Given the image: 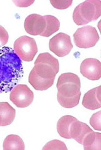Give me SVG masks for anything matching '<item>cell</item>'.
<instances>
[{
    "instance_id": "cell-18",
    "label": "cell",
    "mask_w": 101,
    "mask_h": 150,
    "mask_svg": "<svg viewBox=\"0 0 101 150\" xmlns=\"http://www.w3.org/2000/svg\"><path fill=\"white\" fill-rule=\"evenodd\" d=\"M44 18L46 20V26L45 31L42 34H41L40 36L44 37H49L51 35H53L54 33L57 32L59 27H60V22L56 17L53 16H44Z\"/></svg>"
},
{
    "instance_id": "cell-5",
    "label": "cell",
    "mask_w": 101,
    "mask_h": 150,
    "mask_svg": "<svg viewBox=\"0 0 101 150\" xmlns=\"http://www.w3.org/2000/svg\"><path fill=\"white\" fill-rule=\"evenodd\" d=\"M13 50L22 61L31 62L35 57L38 48L34 39L23 36L18 38L15 42Z\"/></svg>"
},
{
    "instance_id": "cell-11",
    "label": "cell",
    "mask_w": 101,
    "mask_h": 150,
    "mask_svg": "<svg viewBox=\"0 0 101 150\" xmlns=\"http://www.w3.org/2000/svg\"><path fill=\"white\" fill-rule=\"evenodd\" d=\"M100 86L90 90L84 96L82 105L91 110H95L101 108Z\"/></svg>"
},
{
    "instance_id": "cell-4",
    "label": "cell",
    "mask_w": 101,
    "mask_h": 150,
    "mask_svg": "<svg viewBox=\"0 0 101 150\" xmlns=\"http://www.w3.org/2000/svg\"><path fill=\"white\" fill-rule=\"evenodd\" d=\"M56 87L58 94L65 97H72L81 93L80 78L74 73L62 74L58 78Z\"/></svg>"
},
{
    "instance_id": "cell-6",
    "label": "cell",
    "mask_w": 101,
    "mask_h": 150,
    "mask_svg": "<svg viewBox=\"0 0 101 150\" xmlns=\"http://www.w3.org/2000/svg\"><path fill=\"white\" fill-rule=\"evenodd\" d=\"M99 40L97 29L91 25L78 28L73 35L74 43L81 48H89L94 47Z\"/></svg>"
},
{
    "instance_id": "cell-20",
    "label": "cell",
    "mask_w": 101,
    "mask_h": 150,
    "mask_svg": "<svg viewBox=\"0 0 101 150\" xmlns=\"http://www.w3.org/2000/svg\"><path fill=\"white\" fill-rule=\"evenodd\" d=\"M44 150H67V147L64 142L55 139L49 142L45 145L43 148Z\"/></svg>"
},
{
    "instance_id": "cell-7",
    "label": "cell",
    "mask_w": 101,
    "mask_h": 150,
    "mask_svg": "<svg viewBox=\"0 0 101 150\" xmlns=\"http://www.w3.org/2000/svg\"><path fill=\"white\" fill-rule=\"evenodd\" d=\"M50 50L59 57L68 55L73 48L70 36L65 33H59L49 40Z\"/></svg>"
},
{
    "instance_id": "cell-19",
    "label": "cell",
    "mask_w": 101,
    "mask_h": 150,
    "mask_svg": "<svg viewBox=\"0 0 101 150\" xmlns=\"http://www.w3.org/2000/svg\"><path fill=\"white\" fill-rule=\"evenodd\" d=\"M81 93L72 97H65L57 94V99L61 106L65 108H72L79 104Z\"/></svg>"
},
{
    "instance_id": "cell-15",
    "label": "cell",
    "mask_w": 101,
    "mask_h": 150,
    "mask_svg": "<svg viewBox=\"0 0 101 150\" xmlns=\"http://www.w3.org/2000/svg\"><path fill=\"white\" fill-rule=\"evenodd\" d=\"M76 120V118L70 115L63 116L59 118L57 123V131L59 136L65 139H70V132L71 126Z\"/></svg>"
},
{
    "instance_id": "cell-21",
    "label": "cell",
    "mask_w": 101,
    "mask_h": 150,
    "mask_svg": "<svg viewBox=\"0 0 101 150\" xmlns=\"http://www.w3.org/2000/svg\"><path fill=\"white\" fill-rule=\"evenodd\" d=\"M90 123L96 130H101V111H99L94 113L90 119Z\"/></svg>"
},
{
    "instance_id": "cell-1",
    "label": "cell",
    "mask_w": 101,
    "mask_h": 150,
    "mask_svg": "<svg viewBox=\"0 0 101 150\" xmlns=\"http://www.w3.org/2000/svg\"><path fill=\"white\" fill-rule=\"evenodd\" d=\"M24 73L22 60L13 48H0V93L12 91L23 78Z\"/></svg>"
},
{
    "instance_id": "cell-12",
    "label": "cell",
    "mask_w": 101,
    "mask_h": 150,
    "mask_svg": "<svg viewBox=\"0 0 101 150\" xmlns=\"http://www.w3.org/2000/svg\"><path fill=\"white\" fill-rule=\"evenodd\" d=\"M88 125L85 123L78 121L77 119L73 122L72 126H71L70 137V139H73L79 144H82V142L87 134L92 132Z\"/></svg>"
},
{
    "instance_id": "cell-13",
    "label": "cell",
    "mask_w": 101,
    "mask_h": 150,
    "mask_svg": "<svg viewBox=\"0 0 101 150\" xmlns=\"http://www.w3.org/2000/svg\"><path fill=\"white\" fill-rule=\"evenodd\" d=\"M15 116L16 110L8 103H0V127L10 125Z\"/></svg>"
},
{
    "instance_id": "cell-3",
    "label": "cell",
    "mask_w": 101,
    "mask_h": 150,
    "mask_svg": "<svg viewBox=\"0 0 101 150\" xmlns=\"http://www.w3.org/2000/svg\"><path fill=\"white\" fill-rule=\"evenodd\" d=\"M34 64L32 69L40 77L45 79H55L59 70L58 60L48 52L40 54Z\"/></svg>"
},
{
    "instance_id": "cell-23",
    "label": "cell",
    "mask_w": 101,
    "mask_h": 150,
    "mask_svg": "<svg viewBox=\"0 0 101 150\" xmlns=\"http://www.w3.org/2000/svg\"><path fill=\"white\" fill-rule=\"evenodd\" d=\"M9 35L6 30L0 25V48L3 47L7 43L8 41Z\"/></svg>"
},
{
    "instance_id": "cell-17",
    "label": "cell",
    "mask_w": 101,
    "mask_h": 150,
    "mask_svg": "<svg viewBox=\"0 0 101 150\" xmlns=\"http://www.w3.org/2000/svg\"><path fill=\"white\" fill-rule=\"evenodd\" d=\"M4 150H24L25 144L22 139L15 134H10L7 136L3 142Z\"/></svg>"
},
{
    "instance_id": "cell-10",
    "label": "cell",
    "mask_w": 101,
    "mask_h": 150,
    "mask_svg": "<svg viewBox=\"0 0 101 150\" xmlns=\"http://www.w3.org/2000/svg\"><path fill=\"white\" fill-rule=\"evenodd\" d=\"M46 26L44 16L39 14H31L25 18L24 28L25 31L33 36L40 35L45 31Z\"/></svg>"
},
{
    "instance_id": "cell-14",
    "label": "cell",
    "mask_w": 101,
    "mask_h": 150,
    "mask_svg": "<svg viewBox=\"0 0 101 150\" xmlns=\"http://www.w3.org/2000/svg\"><path fill=\"white\" fill-rule=\"evenodd\" d=\"M55 79H45L37 75L34 71L32 69L29 76V82L36 91H44L53 85Z\"/></svg>"
},
{
    "instance_id": "cell-2",
    "label": "cell",
    "mask_w": 101,
    "mask_h": 150,
    "mask_svg": "<svg viewBox=\"0 0 101 150\" xmlns=\"http://www.w3.org/2000/svg\"><path fill=\"white\" fill-rule=\"evenodd\" d=\"M100 15L101 1L99 0H87L75 8L73 19L78 25H83L98 19Z\"/></svg>"
},
{
    "instance_id": "cell-22",
    "label": "cell",
    "mask_w": 101,
    "mask_h": 150,
    "mask_svg": "<svg viewBox=\"0 0 101 150\" xmlns=\"http://www.w3.org/2000/svg\"><path fill=\"white\" fill-rule=\"evenodd\" d=\"M51 4L54 6V8L59 10H65L68 8L69 6L72 5L73 1H58V0H56V1H53L51 0L50 1Z\"/></svg>"
},
{
    "instance_id": "cell-16",
    "label": "cell",
    "mask_w": 101,
    "mask_h": 150,
    "mask_svg": "<svg viewBox=\"0 0 101 150\" xmlns=\"http://www.w3.org/2000/svg\"><path fill=\"white\" fill-rule=\"evenodd\" d=\"M85 150L101 149V134L92 132L87 134L82 142Z\"/></svg>"
},
{
    "instance_id": "cell-8",
    "label": "cell",
    "mask_w": 101,
    "mask_h": 150,
    "mask_svg": "<svg viewBox=\"0 0 101 150\" xmlns=\"http://www.w3.org/2000/svg\"><path fill=\"white\" fill-rule=\"evenodd\" d=\"M10 99L18 108H27L33 102V93L27 85H17L11 91Z\"/></svg>"
},
{
    "instance_id": "cell-9",
    "label": "cell",
    "mask_w": 101,
    "mask_h": 150,
    "mask_svg": "<svg viewBox=\"0 0 101 150\" xmlns=\"http://www.w3.org/2000/svg\"><path fill=\"white\" fill-rule=\"evenodd\" d=\"M80 73L88 80H99L101 78V63L96 59H85L80 65Z\"/></svg>"
}]
</instances>
